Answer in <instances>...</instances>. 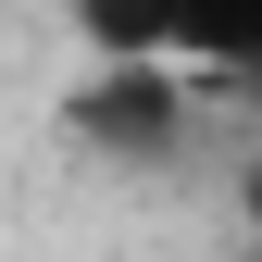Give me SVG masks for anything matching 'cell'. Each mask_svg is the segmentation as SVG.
Instances as JSON below:
<instances>
[{
    "label": "cell",
    "mask_w": 262,
    "mask_h": 262,
    "mask_svg": "<svg viewBox=\"0 0 262 262\" xmlns=\"http://www.w3.org/2000/svg\"><path fill=\"white\" fill-rule=\"evenodd\" d=\"M100 62H212L262 88V0H75Z\"/></svg>",
    "instance_id": "1"
},
{
    "label": "cell",
    "mask_w": 262,
    "mask_h": 262,
    "mask_svg": "<svg viewBox=\"0 0 262 262\" xmlns=\"http://www.w3.org/2000/svg\"><path fill=\"white\" fill-rule=\"evenodd\" d=\"M62 125L100 162H175L187 150V88H175V62H88Z\"/></svg>",
    "instance_id": "2"
}]
</instances>
